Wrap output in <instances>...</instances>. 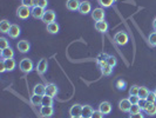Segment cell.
I'll return each mask as SVG.
<instances>
[{"label": "cell", "mask_w": 156, "mask_h": 118, "mask_svg": "<svg viewBox=\"0 0 156 118\" xmlns=\"http://www.w3.org/2000/svg\"><path fill=\"white\" fill-rule=\"evenodd\" d=\"M16 17L19 19H23V20H26L28 19L30 17H32V8L27 7L25 5H21L16 8Z\"/></svg>", "instance_id": "1"}, {"label": "cell", "mask_w": 156, "mask_h": 118, "mask_svg": "<svg viewBox=\"0 0 156 118\" xmlns=\"http://www.w3.org/2000/svg\"><path fill=\"white\" fill-rule=\"evenodd\" d=\"M19 69L23 71V73H30L34 69V64H33V62H32L31 59L23 58L20 60V63H19Z\"/></svg>", "instance_id": "2"}, {"label": "cell", "mask_w": 156, "mask_h": 118, "mask_svg": "<svg viewBox=\"0 0 156 118\" xmlns=\"http://www.w3.org/2000/svg\"><path fill=\"white\" fill-rule=\"evenodd\" d=\"M114 41L116 43L117 45H120V46H125L126 44L129 41V37H128L127 32L119 31V32H116L115 36H114Z\"/></svg>", "instance_id": "3"}, {"label": "cell", "mask_w": 156, "mask_h": 118, "mask_svg": "<svg viewBox=\"0 0 156 118\" xmlns=\"http://www.w3.org/2000/svg\"><path fill=\"white\" fill-rule=\"evenodd\" d=\"M92 18L95 21H100V20H105V17H106V12L102 7H96L92 11Z\"/></svg>", "instance_id": "4"}, {"label": "cell", "mask_w": 156, "mask_h": 118, "mask_svg": "<svg viewBox=\"0 0 156 118\" xmlns=\"http://www.w3.org/2000/svg\"><path fill=\"white\" fill-rule=\"evenodd\" d=\"M47 69H48V60H47L46 58L40 59L39 63L37 64V66H35V71H37L39 74H41V76H44V74L46 73Z\"/></svg>", "instance_id": "5"}, {"label": "cell", "mask_w": 156, "mask_h": 118, "mask_svg": "<svg viewBox=\"0 0 156 118\" xmlns=\"http://www.w3.org/2000/svg\"><path fill=\"white\" fill-rule=\"evenodd\" d=\"M55 19H56V14H55L54 11L53 10H46V12H45V14H44L41 20L46 25H48V24L55 21Z\"/></svg>", "instance_id": "6"}, {"label": "cell", "mask_w": 156, "mask_h": 118, "mask_svg": "<svg viewBox=\"0 0 156 118\" xmlns=\"http://www.w3.org/2000/svg\"><path fill=\"white\" fill-rule=\"evenodd\" d=\"M70 117H81L82 116V105L81 104H73L69 108Z\"/></svg>", "instance_id": "7"}, {"label": "cell", "mask_w": 156, "mask_h": 118, "mask_svg": "<svg viewBox=\"0 0 156 118\" xmlns=\"http://www.w3.org/2000/svg\"><path fill=\"white\" fill-rule=\"evenodd\" d=\"M92 5H90V2L89 1H87V0H83V1H81L80 2V7H79V12L81 13V14H88V13H92Z\"/></svg>", "instance_id": "8"}, {"label": "cell", "mask_w": 156, "mask_h": 118, "mask_svg": "<svg viewBox=\"0 0 156 118\" xmlns=\"http://www.w3.org/2000/svg\"><path fill=\"white\" fill-rule=\"evenodd\" d=\"M132 103L129 101V98H123V99H121L120 102H119V109L122 111V112H126V113H128L129 111H130V108H132Z\"/></svg>", "instance_id": "9"}, {"label": "cell", "mask_w": 156, "mask_h": 118, "mask_svg": "<svg viewBox=\"0 0 156 118\" xmlns=\"http://www.w3.org/2000/svg\"><path fill=\"white\" fill-rule=\"evenodd\" d=\"M20 33H21V29H20V26H19V25H16V24H12V26H11V29H9V31H8L7 34L9 36V38H12V39H16V38H19Z\"/></svg>", "instance_id": "10"}, {"label": "cell", "mask_w": 156, "mask_h": 118, "mask_svg": "<svg viewBox=\"0 0 156 118\" xmlns=\"http://www.w3.org/2000/svg\"><path fill=\"white\" fill-rule=\"evenodd\" d=\"M16 48L19 50L20 53H27V52L31 50V44H30V41H27V40H20V41L16 44Z\"/></svg>", "instance_id": "11"}, {"label": "cell", "mask_w": 156, "mask_h": 118, "mask_svg": "<svg viewBox=\"0 0 156 118\" xmlns=\"http://www.w3.org/2000/svg\"><path fill=\"white\" fill-rule=\"evenodd\" d=\"M94 27H95L96 31L100 32V33H106V32L108 31L109 25H108L107 21H105V20H100V21H95Z\"/></svg>", "instance_id": "12"}, {"label": "cell", "mask_w": 156, "mask_h": 118, "mask_svg": "<svg viewBox=\"0 0 156 118\" xmlns=\"http://www.w3.org/2000/svg\"><path fill=\"white\" fill-rule=\"evenodd\" d=\"M54 115L53 106H41L40 108V116L44 118H51Z\"/></svg>", "instance_id": "13"}, {"label": "cell", "mask_w": 156, "mask_h": 118, "mask_svg": "<svg viewBox=\"0 0 156 118\" xmlns=\"http://www.w3.org/2000/svg\"><path fill=\"white\" fill-rule=\"evenodd\" d=\"M46 12V8L39 7V6H34L32 8V17L34 19H42V17Z\"/></svg>", "instance_id": "14"}, {"label": "cell", "mask_w": 156, "mask_h": 118, "mask_svg": "<svg viewBox=\"0 0 156 118\" xmlns=\"http://www.w3.org/2000/svg\"><path fill=\"white\" fill-rule=\"evenodd\" d=\"M80 0H67L66 1V8L68 11H72V12H75V11H79V7H80Z\"/></svg>", "instance_id": "15"}, {"label": "cell", "mask_w": 156, "mask_h": 118, "mask_svg": "<svg viewBox=\"0 0 156 118\" xmlns=\"http://www.w3.org/2000/svg\"><path fill=\"white\" fill-rule=\"evenodd\" d=\"M99 65H100L101 73L103 74V76H110V74L113 73V67L109 66L106 60H105V62H101V63H99Z\"/></svg>", "instance_id": "16"}, {"label": "cell", "mask_w": 156, "mask_h": 118, "mask_svg": "<svg viewBox=\"0 0 156 118\" xmlns=\"http://www.w3.org/2000/svg\"><path fill=\"white\" fill-rule=\"evenodd\" d=\"M0 57L1 59H11V58H14V50L9 46L5 50H1L0 52Z\"/></svg>", "instance_id": "17"}, {"label": "cell", "mask_w": 156, "mask_h": 118, "mask_svg": "<svg viewBox=\"0 0 156 118\" xmlns=\"http://www.w3.org/2000/svg\"><path fill=\"white\" fill-rule=\"evenodd\" d=\"M58 92H59V89L55 84H53V83L46 84V94L51 96V97H55L58 94Z\"/></svg>", "instance_id": "18"}, {"label": "cell", "mask_w": 156, "mask_h": 118, "mask_svg": "<svg viewBox=\"0 0 156 118\" xmlns=\"http://www.w3.org/2000/svg\"><path fill=\"white\" fill-rule=\"evenodd\" d=\"M33 94H38V96H45L46 94V85L44 84H35L33 87Z\"/></svg>", "instance_id": "19"}, {"label": "cell", "mask_w": 156, "mask_h": 118, "mask_svg": "<svg viewBox=\"0 0 156 118\" xmlns=\"http://www.w3.org/2000/svg\"><path fill=\"white\" fill-rule=\"evenodd\" d=\"M99 110L101 111L103 115H109L110 112H112V104H110L109 102H106V101L100 103Z\"/></svg>", "instance_id": "20"}, {"label": "cell", "mask_w": 156, "mask_h": 118, "mask_svg": "<svg viewBox=\"0 0 156 118\" xmlns=\"http://www.w3.org/2000/svg\"><path fill=\"white\" fill-rule=\"evenodd\" d=\"M46 30L51 34H56V33H59V31H60V26H59V24L56 23V21H53V23L46 25Z\"/></svg>", "instance_id": "21"}, {"label": "cell", "mask_w": 156, "mask_h": 118, "mask_svg": "<svg viewBox=\"0 0 156 118\" xmlns=\"http://www.w3.org/2000/svg\"><path fill=\"white\" fill-rule=\"evenodd\" d=\"M143 111L148 116H156V103H147Z\"/></svg>", "instance_id": "22"}, {"label": "cell", "mask_w": 156, "mask_h": 118, "mask_svg": "<svg viewBox=\"0 0 156 118\" xmlns=\"http://www.w3.org/2000/svg\"><path fill=\"white\" fill-rule=\"evenodd\" d=\"M94 113V109L90 105H82V116L81 118H90Z\"/></svg>", "instance_id": "23"}, {"label": "cell", "mask_w": 156, "mask_h": 118, "mask_svg": "<svg viewBox=\"0 0 156 118\" xmlns=\"http://www.w3.org/2000/svg\"><path fill=\"white\" fill-rule=\"evenodd\" d=\"M54 104V97H51L48 94L42 96V102H41V106H53Z\"/></svg>", "instance_id": "24"}, {"label": "cell", "mask_w": 156, "mask_h": 118, "mask_svg": "<svg viewBox=\"0 0 156 118\" xmlns=\"http://www.w3.org/2000/svg\"><path fill=\"white\" fill-rule=\"evenodd\" d=\"M11 26H12V24L9 23L7 19L1 20V21H0V32H1V33H8Z\"/></svg>", "instance_id": "25"}, {"label": "cell", "mask_w": 156, "mask_h": 118, "mask_svg": "<svg viewBox=\"0 0 156 118\" xmlns=\"http://www.w3.org/2000/svg\"><path fill=\"white\" fill-rule=\"evenodd\" d=\"M4 62H5V66H6V71H8V72L13 71L16 67V62L13 58H11V59H4Z\"/></svg>", "instance_id": "26"}, {"label": "cell", "mask_w": 156, "mask_h": 118, "mask_svg": "<svg viewBox=\"0 0 156 118\" xmlns=\"http://www.w3.org/2000/svg\"><path fill=\"white\" fill-rule=\"evenodd\" d=\"M116 1H117V0H98L99 5H100L102 8L112 7V6H113V5H114Z\"/></svg>", "instance_id": "27"}, {"label": "cell", "mask_w": 156, "mask_h": 118, "mask_svg": "<svg viewBox=\"0 0 156 118\" xmlns=\"http://www.w3.org/2000/svg\"><path fill=\"white\" fill-rule=\"evenodd\" d=\"M149 92H150V91H149V90L146 86H140L137 96H139V98H140V99H147V97H148Z\"/></svg>", "instance_id": "28"}, {"label": "cell", "mask_w": 156, "mask_h": 118, "mask_svg": "<svg viewBox=\"0 0 156 118\" xmlns=\"http://www.w3.org/2000/svg\"><path fill=\"white\" fill-rule=\"evenodd\" d=\"M30 102L34 106H39V105H41V102H42V97L38 96V94H33L31 98H30Z\"/></svg>", "instance_id": "29"}, {"label": "cell", "mask_w": 156, "mask_h": 118, "mask_svg": "<svg viewBox=\"0 0 156 118\" xmlns=\"http://www.w3.org/2000/svg\"><path fill=\"white\" fill-rule=\"evenodd\" d=\"M148 41H149V45H150V46L156 47V31L151 32V33L149 34Z\"/></svg>", "instance_id": "30"}, {"label": "cell", "mask_w": 156, "mask_h": 118, "mask_svg": "<svg viewBox=\"0 0 156 118\" xmlns=\"http://www.w3.org/2000/svg\"><path fill=\"white\" fill-rule=\"evenodd\" d=\"M106 62H107V64H108L109 66H112L113 69L117 65V59H116V57H114V55H108V58H107Z\"/></svg>", "instance_id": "31"}, {"label": "cell", "mask_w": 156, "mask_h": 118, "mask_svg": "<svg viewBox=\"0 0 156 118\" xmlns=\"http://www.w3.org/2000/svg\"><path fill=\"white\" fill-rule=\"evenodd\" d=\"M140 112H142V109L139 106V104H133L130 108V111H129V115H135V113H140Z\"/></svg>", "instance_id": "32"}, {"label": "cell", "mask_w": 156, "mask_h": 118, "mask_svg": "<svg viewBox=\"0 0 156 118\" xmlns=\"http://www.w3.org/2000/svg\"><path fill=\"white\" fill-rule=\"evenodd\" d=\"M126 85H127V83H126V80H123V79H119V80H116V83H115V86L117 87V90H125Z\"/></svg>", "instance_id": "33"}, {"label": "cell", "mask_w": 156, "mask_h": 118, "mask_svg": "<svg viewBox=\"0 0 156 118\" xmlns=\"http://www.w3.org/2000/svg\"><path fill=\"white\" fill-rule=\"evenodd\" d=\"M9 47V43H8V40L6 38H4V37H1L0 38V48L1 50H5V48H7Z\"/></svg>", "instance_id": "34"}, {"label": "cell", "mask_w": 156, "mask_h": 118, "mask_svg": "<svg viewBox=\"0 0 156 118\" xmlns=\"http://www.w3.org/2000/svg\"><path fill=\"white\" fill-rule=\"evenodd\" d=\"M21 2H23V5L30 8H33L35 6V0H21Z\"/></svg>", "instance_id": "35"}, {"label": "cell", "mask_w": 156, "mask_h": 118, "mask_svg": "<svg viewBox=\"0 0 156 118\" xmlns=\"http://www.w3.org/2000/svg\"><path fill=\"white\" fill-rule=\"evenodd\" d=\"M47 5H48V0H35V6L46 8Z\"/></svg>", "instance_id": "36"}, {"label": "cell", "mask_w": 156, "mask_h": 118, "mask_svg": "<svg viewBox=\"0 0 156 118\" xmlns=\"http://www.w3.org/2000/svg\"><path fill=\"white\" fill-rule=\"evenodd\" d=\"M139 89H140V86L133 85V86L129 89V96H137V93H139Z\"/></svg>", "instance_id": "37"}, {"label": "cell", "mask_w": 156, "mask_h": 118, "mask_svg": "<svg viewBox=\"0 0 156 118\" xmlns=\"http://www.w3.org/2000/svg\"><path fill=\"white\" fill-rule=\"evenodd\" d=\"M147 102L148 103H156V96L154 93V91H150L147 97Z\"/></svg>", "instance_id": "38"}, {"label": "cell", "mask_w": 156, "mask_h": 118, "mask_svg": "<svg viewBox=\"0 0 156 118\" xmlns=\"http://www.w3.org/2000/svg\"><path fill=\"white\" fill-rule=\"evenodd\" d=\"M103 113H102L100 110H94V113H93V116L90 118H103Z\"/></svg>", "instance_id": "39"}, {"label": "cell", "mask_w": 156, "mask_h": 118, "mask_svg": "<svg viewBox=\"0 0 156 118\" xmlns=\"http://www.w3.org/2000/svg\"><path fill=\"white\" fill-rule=\"evenodd\" d=\"M129 101L132 104H137L140 98H139V96H129Z\"/></svg>", "instance_id": "40"}, {"label": "cell", "mask_w": 156, "mask_h": 118, "mask_svg": "<svg viewBox=\"0 0 156 118\" xmlns=\"http://www.w3.org/2000/svg\"><path fill=\"white\" fill-rule=\"evenodd\" d=\"M147 103H148V102H147V99H140V101H139V103H137V104H139V106L142 109V111L144 110V108H146Z\"/></svg>", "instance_id": "41"}, {"label": "cell", "mask_w": 156, "mask_h": 118, "mask_svg": "<svg viewBox=\"0 0 156 118\" xmlns=\"http://www.w3.org/2000/svg\"><path fill=\"white\" fill-rule=\"evenodd\" d=\"M0 72H1V73L6 72V66H5V62H4V59H1V60H0Z\"/></svg>", "instance_id": "42"}, {"label": "cell", "mask_w": 156, "mask_h": 118, "mask_svg": "<svg viewBox=\"0 0 156 118\" xmlns=\"http://www.w3.org/2000/svg\"><path fill=\"white\" fill-rule=\"evenodd\" d=\"M129 118H144V116L142 115V112H140V113H135V115H129Z\"/></svg>", "instance_id": "43"}, {"label": "cell", "mask_w": 156, "mask_h": 118, "mask_svg": "<svg viewBox=\"0 0 156 118\" xmlns=\"http://www.w3.org/2000/svg\"><path fill=\"white\" fill-rule=\"evenodd\" d=\"M153 29H154V31H156V18L153 20Z\"/></svg>", "instance_id": "44"}, {"label": "cell", "mask_w": 156, "mask_h": 118, "mask_svg": "<svg viewBox=\"0 0 156 118\" xmlns=\"http://www.w3.org/2000/svg\"><path fill=\"white\" fill-rule=\"evenodd\" d=\"M154 93H155V96H156V89L154 90Z\"/></svg>", "instance_id": "45"}, {"label": "cell", "mask_w": 156, "mask_h": 118, "mask_svg": "<svg viewBox=\"0 0 156 118\" xmlns=\"http://www.w3.org/2000/svg\"><path fill=\"white\" fill-rule=\"evenodd\" d=\"M70 118H81V117H70Z\"/></svg>", "instance_id": "46"}]
</instances>
